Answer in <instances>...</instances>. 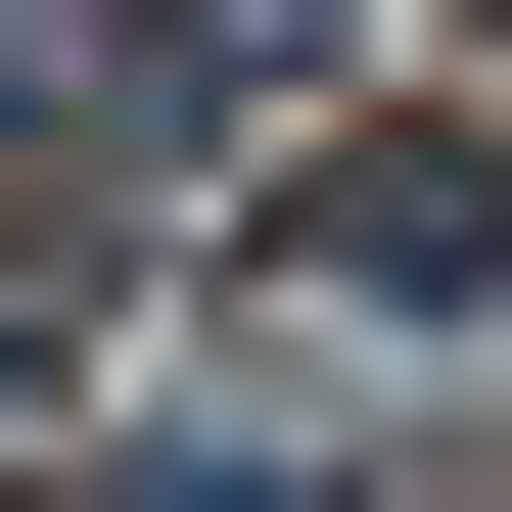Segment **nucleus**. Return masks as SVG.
Masks as SVG:
<instances>
[{
  "mask_svg": "<svg viewBox=\"0 0 512 512\" xmlns=\"http://www.w3.org/2000/svg\"><path fill=\"white\" fill-rule=\"evenodd\" d=\"M326 326H512V140H233Z\"/></svg>",
  "mask_w": 512,
  "mask_h": 512,
  "instance_id": "nucleus-1",
  "label": "nucleus"
}]
</instances>
